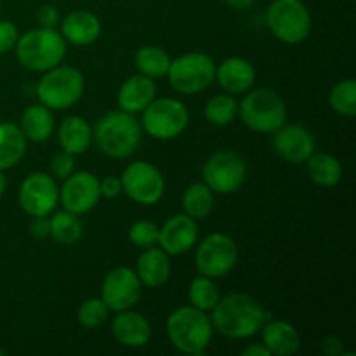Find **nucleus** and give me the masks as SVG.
<instances>
[{"mask_svg":"<svg viewBox=\"0 0 356 356\" xmlns=\"http://www.w3.org/2000/svg\"><path fill=\"white\" fill-rule=\"evenodd\" d=\"M211 320L214 329L222 336L247 339L256 336L271 316L252 296L236 292L219 299L218 305L212 308Z\"/></svg>","mask_w":356,"mask_h":356,"instance_id":"1","label":"nucleus"},{"mask_svg":"<svg viewBox=\"0 0 356 356\" xmlns=\"http://www.w3.org/2000/svg\"><path fill=\"white\" fill-rule=\"evenodd\" d=\"M167 337L174 348L186 355H202L214 334L211 316L195 306H181L167 318Z\"/></svg>","mask_w":356,"mask_h":356,"instance_id":"2","label":"nucleus"},{"mask_svg":"<svg viewBox=\"0 0 356 356\" xmlns=\"http://www.w3.org/2000/svg\"><path fill=\"white\" fill-rule=\"evenodd\" d=\"M92 138L101 153L111 159H125L141 143V124L127 111H110L97 120Z\"/></svg>","mask_w":356,"mask_h":356,"instance_id":"3","label":"nucleus"},{"mask_svg":"<svg viewBox=\"0 0 356 356\" xmlns=\"http://www.w3.org/2000/svg\"><path fill=\"white\" fill-rule=\"evenodd\" d=\"M17 61L31 72H47L61 65L66 56V40L54 28H37L17 38Z\"/></svg>","mask_w":356,"mask_h":356,"instance_id":"4","label":"nucleus"},{"mask_svg":"<svg viewBox=\"0 0 356 356\" xmlns=\"http://www.w3.org/2000/svg\"><path fill=\"white\" fill-rule=\"evenodd\" d=\"M238 115L250 131L273 134L287 120V106L275 90L256 89L245 94L238 104Z\"/></svg>","mask_w":356,"mask_h":356,"instance_id":"5","label":"nucleus"},{"mask_svg":"<svg viewBox=\"0 0 356 356\" xmlns=\"http://www.w3.org/2000/svg\"><path fill=\"white\" fill-rule=\"evenodd\" d=\"M83 89L86 80L80 70L58 65L44 72L37 86V96L49 110H66L79 103Z\"/></svg>","mask_w":356,"mask_h":356,"instance_id":"6","label":"nucleus"},{"mask_svg":"<svg viewBox=\"0 0 356 356\" xmlns=\"http://www.w3.org/2000/svg\"><path fill=\"white\" fill-rule=\"evenodd\" d=\"M266 24L284 44L296 45L312 33V14L301 0H273L266 10Z\"/></svg>","mask_w":356,"mask_h":356,"instance_id":"7","label":"nucleus"},{"mask_svg":"<svg viewBox=\"0 0 356 356\" xmlns=\"http://www.w3.org/2000/svg\"><path fill=\"white\" fill-rule=\"evenodd\" d=\"M169 83L179 94H198L216 80V63L204 52H188L170 61Z\"/></svg>","mask_w":356,"mask_h":356,"instance_id":"8","label":"nucleus"},{"mask_svg":"<svg viewBox=\"0 0 356 356\" xmlns=\"http://www.w3.org/2000/svg\"><path fill=\"white\" fill-rule=\"evenodd\" d=\"M190 124V111L181 101L172 97L153 99L143 110V129L152 138L170 141L183 134Z\"/></svg>","mask_w":356,"mask_h":356,"instance_id":"9","label":"nucleus"},{"mask_svg":"<svg viewBox=\"0 0 356 356\" xmlns=\"http://www.w3.org/2000/svg\"><path fill=\"white\" fill-rule=\"evenodd\" d=\"M238 249L235 240L226 233H212L205 236L195 254L198 273L209 278H222L235 268Z\"/></svg>","mask_w":356,"mask_h":356,"instance_id":"10","label":"nucleus"},{"mask_svg":"<svg viewBox=\"0 0 356 356\" xmlns=\"http://www.w3.org/2000/svg\"><path fill=\"white\" fill-rule=\"evenodd\" d=\"M122 191L141 205H155L165 193V179L153 163L138 160L129 163L120 176Z\"/></svg>","mask_w":356,"mask_h":356,"instance_id":"11","label":"nucleus"},{"mask_svg":"<svg viewBox=\"0 0 356 356\" xmlns=\"http://www.w3.org/2000/svg\"><path fill=\"white\" fill-rule=\"evenodd\" d=\"M202 176L214 193L229 195L238 191L245 183L247 165L238 153L221 149L205 162Z\"/></svg>","mask_w":356,"mask_h":356,"instance_id":"12","label":"nucleus"},{"mask_svg":"<svg viewBox=\"0 0 356 356\" xmlns=\"http://www.w3.org/2000/svg\"><path fill=\"white\" fill-rule=\"evenodd\" d=\"M143 284L136 271L127 266L113 268L101 284V299L110 312H124L134 308L141 299Z\"/></svg>","mask_w":356,"mask_h":356,"instance_id":"13","label":"nucleus"},{"mask_svg":"<svg viewBox=\"0 0 356 356\" xmlns=\"http://www.w3.org/2000/svg\"><path fill=\"white\" fill-rule=\"evenodd\" d=\"M19 205L31 218L49 216L59 202V188L45 172H33L21 183Z\"/></svg>","mask_w":356,"mask_h":356,"instance_id":"14","label":"nucleus"},{"mask_svg":"<svg viewBox=\"0 0 356 356\" xmlns=\"http://www.w3.org/2000/svg\"><path fill=\"white\" fill-rule=\"evenodd\" d=\"M99 198V179L87 170L70 174L63 183L61 190H59V200H61L65 211L73 212L76 216L92 211Z\"/></svg>","mask_w":356,"mask_h":356,"instance_id":"15","label":"nucleus"},{"mask_svg":"<svg viewBox=\"0 0 356 356\" xmlns=\"http://www.w3.org/2000/svg\"><path fill=\"white\" fill-rule=\"evenodd\" d=\"M273 148L287 162L305 163L315 153V138L302 125L284 124L275 131Z\"/></svg>","mask_w":356,"mask_h":356,"instance_id":"16","label":"nucleus"},{"mask_svg":"<svg viewBox=\"0 0 356 356\" xmlns=\"http://www.w3.org/2000/svg\"><path fill=\"white\" fill-rule=\"evenodd\" d=\"M198 240L197 219L188 214H176L167 219L159 232V245L169 256L188 252Z\"/></svg>","mask_w":356,"mask_h":356,"instance_id":"17","label":"nucleus"},{"mask_svg":"<svg viewBox=\"0 0 356 356\" xmlns=\"http://www.w3.org/2000/svg\"><path fill=\"white\" fill-rule=\"evenodd\" d=\"M111 332L122 346L143 348L148 344L149 337H152V325L141 313L124 309V312H117L115 315L113 322H111Z\"/></svg>","mask_w":356,"mask_h":356,"instance_id":"18","label":"nucleus"},{"mask_svg":"<svg viewBox=\"0 0 356 356\" xmlns=\"http://www.w3.org/2000/svg\"><path fill=\"white\" fill-rule=\"evenodd\" d=\"M216 80L229 94H243L256 82V68L243 58H228L216 66Z\"/></svg>","mask_w":356,"mask_h":356,"instance_id":"19","label":"nucleus"},{"mask_svg":"<svg viewBox=\"0 0 356 356\" xmlns=\"http://www.w3.org/2000/svg\"><path fill=\"white\" fill-rule=\"evenodd\" d=\"M156 96V86L153 79L146 75H132L122 83L118 90V106L127 113H139L145 110Z\"/></svg>","mask_w":356,"mask_h":356,"instance_id":"20","label":"nucleus"},{"mask_svg":"<svg viewBox=\"0 0 356 356\" xmlns=\"http://www.w3.org/2000/svg\"><path fill=\"white\" fill-rule=\"evenodd\" d=\"M61 35L73 45H90L101 35V21L90 10H73L63 19Z\"/></svg>","mask_w":356,"mask_h":356,"instance_id":"21","label":"nucleus"},{"mask_svg":"<svg viewBox=\"0 0 356 356\" xmlns=\"http://www.w3.org/2000/svg\"><path fill=\"white\" fill-rule=\"evenodd\" d=\"M261 330H263V344L271 355L292 356L301 348V336L292 323L284 320H268Z\"/></svg>","mask_w":356,"mask_h":356,"instance_id":"22","label":"nucleus"},{"mask_svg":"<svg viewBox=\"0 0 356 356\" xmlns=\"http://www.w3.org/2000/svg\"><path fill=\"white\" fill-rule=\"evenodd\" d=\"M136 275L145 287H162L170 277L169 254L155 245L145 249L136 264Z\"/></svg>","mask_w":356,"mask_h":356,"instance_id":"23","label":"nucleus"},{"mask_svg":"<svg viewBox=\"0 0 356 356\" xmlns=\"http://www.w3.org/2000/svg\"><path fill=\"white\" fill-rule=\"evenodd\" d=\"M58 141L61 149L75 155H82L90 148L92 143V127L86 118L73 115L63 120L58 131Z\"/></svg>","mask_w":356,"mask_h":356,"instance_id":"24","label":"nucleus"},{"mask_svg":"<svg viewBox=\"0 0 356 356\" xmlns=\"http://www.w3.org/2000/svg\"><path fill=\"white\" fill-rule=\"evenodd\" d=\"M21 131L24 138L33 143L47 141L54 131V115L44 104H31L23 111L21 117Z\"/></svg>","mask_w":356,"mask_h":356,"instance_id":"25","label":"nucleus"},{"mask_svg":"<svg viewBox=\"0 0 356 356\" xmlns=\"http://www.w3.org/2000/svg\"><path fill=\"white\" fill-rule=\"evenodd\" d=\"M26 153V138L19 125L0 122V170L17 165Z\"/></svg>","mask_w":356,"mask_h":356,"instance_id":"26","label":"nucleus"},{"mask_svg":"<svg viewBox=\"0 0 356 356\" xmlns=\"http://www.w3.org/2000/svg\"><path fill=\"white\" fill-rule=\"evenodd\" d=\"M308 176L322 188H334L343 179V165L329 153H313L308 160Z\"/></svg>","mask_w":356,"mask_h":356,"instance_id":"27","label":"nucleus"},{"mask_svg":"<svg viewBox=\"0 0 356 356\" xmlns=\"http://www.w3.org/2000/svg\"><path fill=\"white\" fill-rule=\"evenodd\" d=\"M184 214L193 219H205L214 209V191L202 181L193 183L183 193Z\"/></svg>","mask_w":356,"mask_h":356,"instance_id":"28","label":"nucleus"},{"mask_svg":"<svg viewBox=\"0 0 356 356\" xmlns=\"http://www.w3.org/2000/svg\"><path fill=\"white\" fill-rule=\"evenodd\" d=\"M49 228H51L49 236H52L61 245H73V243L82 238L83 233V225L79 216L68 211L56 212L49 219Z\"/></svg>","mask_w":356,"mask_h":356,"instance_id":"29","label":"nucleus"},{"mask_svg":"<svg viewBox=\"0 0 356 356\" xmlns=\"http://www.w3.org/2000/svg\"><path fill=\"white\" fill-rule=\"evenodd\" d=\"M134 61L141 75L149 76V79H160V76L167 75L172 59L169 58V54L162 47L145 45V47L136 52Z\"/></svg>","mask_w":356,"mask_h":356,"instance_id":"30","label":"nucleus"},{"mask_svg":"<svg viewBox=\"0 0 356 356\" xmlns=\"http://www.w3.org/2000/svg\"><path fill=\"white\" fill-rule=\"evenodd\" d=\"M204 113L209 124L225 127V125L232 124L238 115V103L232 94H218L207 101Z\"/></svg>","mask_w":356,"mask_h":356,"instance_id":"31","label":"nucleus"},{"mask_svg":"<svg viewBox=\"0 0 356 356\" xmlns=\"http://www.w3.org/2000/svg\"><path fill=\"white\" fill-rule=\"evenodd\" d=\"M188 296H190L191 306L202 312H212V308L221 299V292L214 284V278L204 277V275H198L191 280Z\"/></svg>","mask_w":356,"mask_h":356,"instance_id":"32","label":"nucleus"},{"mask_svg":"<svg viewBox=\"0 0 356 356\" xmlns=\"http://www.w3.org/2000/svg\"><path fill=\"white\" fill-rule=\"evenodd\" d=\"M330 106L336 113L343 117H353L356 113V82L353 79H346L337 82L330 90Z\"/></svg>","mask_w":356,"mask_h":356,"instance_id":"33","label":"nucleus"},{"mask_svg":"<svg viewBox=\"0 0 356 356\" xmlns=\"http://www.w3.org/2000/svg\"><path fill=\"white\" fill-rule=\"evenodd\" d=\"M110 316V309L104 305L101 298H89L80 305L76 318H79L80 325L86 329H97L103 325Z\"/></svg>","mask_w":356,"mask_h":356,"instance_id":"34","label":"nucleus"},{"mask_svg":"<svg viewBox=\"0 0 356 356\" xmlns=\"http://www.w3.org/2000/svg\"><path fill=\"white\" fill-rule=\"evenodd\" d=\"M160 228L152 221H136L129 229V240L139 249H148L159 243Z\"/></svg>","mask_w":356,"mask_h":356,"instance_id":"35","label":"nucleus"},{"mask_svg":"<svg viewBox=\"0 0 356 356\" xmlns=\"http://www.w3.org/2000/svg\"><path fill=\"white\" fill-rule=\"evenodd\" d=\"M51 172L52 176L59 177V179H66L70 174L75 172V159H73L72 153L63 149L58 155H54V159L51 160Z\"/></svg>","mask_w":356,"mask_h":356,"instance_id":"36","label":"nucleus"},{"mask_svg":"<svg viewBox=\"0 0 356 356\" xmlns=\"http://www.w3.org/2000/svg\"><path fill=\"white\" fill-rule=\"evenodd\" d=\"M17 38H19V31L16 24L7 19L0 21V54L13 51L17 44Z\"/></svg>","mask_w":356,"mask_h":356,"instance_id":"37","label":"nucleus"},{"mask_svg":"<svg viewBox=\"0 0 356 356\" xmlns=\"http://www.w3.org/2000/svg\"><path fill=\"white\" fill-rule=\"evenodd\" d=\"M37 19L40 28H56L58 23L61 21V16H59V10L56 9L54 6H42L37 13Z\"/></svg>","mask_w":356,"mask_h":356,"instance_id":"38","label":"nucleus"},{"mask_svg":"<svg viewBox=\"0 0 356 356\" xmlns=\"http://www.w3.org/2000/svg\"><path fill=\"white\" fill-rule=\"evenodd\" d=\"M101 197L117 198L122 193V181L117 176H108L103 181H99Z\"/></svg>","mask_w":356,"mask_h":356,"instance_id":"39","label":"nucleus"},{"mask_svg":"<svg viewBox=\"0 0 356 356\" xmlns=\"http://www.w3.org/2000/svg\"><path fill=\"white\" fill-rule=\"evenodd\" d=\"M322 351L327 356H341L344 351V343L337 336H327L322 341Z\"/></svg>","mask_w":356,"mask_h":356,"instance_id":"40","label":"nucleus"},{"mask_svg":"<svg viewBox=\"0 0 356 356\" xmlns=\"http://www.w3.org/2000/svg\"><path fill=\"white\" fill-rule=\"evenodd\" d=\"M49 232V219L47 216H40V218H33V221L30 222V233L35 238H47Z\"/></svg>","mask_w":356,"mask_h":356,"instance_id":"41","label":"nucleus"},{"mask_svg":"<svg viewBox=\"0 0 356 356\" xmlns=\"http://www.w3.org/2000/svg\"><path fill=\"white\" fill-rule=\"evenodd\" d=\"M242 355L243 356H270L271 353L270 350L261 343V344H250V346L243 348Z\"/></svg>","mask_w":356,"mask_h":356,"instance_id":"42","label":"nucleus"},{"mask_svg":"<svg viewBox=\"0 0 356 356\" xmlns=\"http://www.w3.org/2000/svg\"><path fill=\"white\" fill-rule=\"evenodd\" d=\"M226 6H229L232 9L235 10H242V9H247V7L252 6L256 0H225Z\"/></svg>","mask_w":356,"mask_h":356,"instance_id":"43","label":"nucleus"},{"mask_svg":"<svg viewBox=\"0 0 356 356\" xmlns=\"http://www.w3.org/2000/svg\"><path fill=\"white\" fill-rule=\"evenodd\" d=\"M6 188H7V177L3 174V170H0V197L6 193Z\"/></svg>","mask_w":356,"mask_h":356,"instance_id":"44","label":"nucleus"},{"mask_svg":"<svg viewBox=\"0 0 356 356\" xmlns=\"http://www.w3.org/2000/svg\"><path fill=\"white\" fill-rule=\"evenodd\" d=\"M0 356H3V351L2 350H0Z\"/></svg>","mask_w":356,"mask_h":356,"instance_id":"45","label":"nucleus"}]
</instances>
